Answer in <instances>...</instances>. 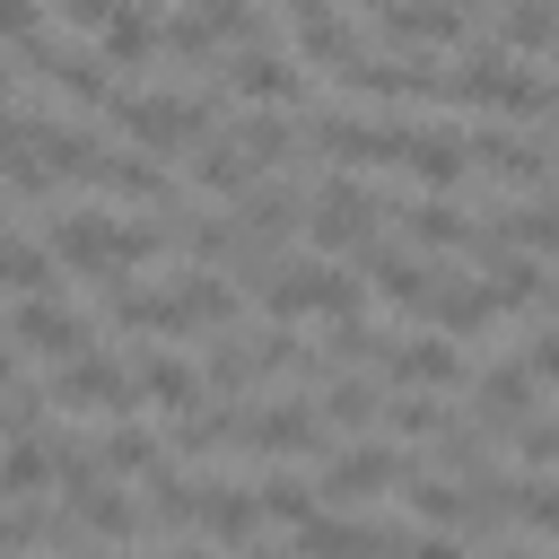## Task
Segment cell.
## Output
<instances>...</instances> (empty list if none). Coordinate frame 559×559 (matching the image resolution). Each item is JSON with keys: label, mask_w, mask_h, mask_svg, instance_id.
<instances>
[{"label": "cell", "mask_w": 559, "mask_h": 559, "mask_svg": "<svg viewBox=\"0 0 559 559\" xmlns=\"http://www.w3.org/2000/svg\"><path fill=\"white\" fill-rule=\"evenodd\" d=\"M227 454H253V463H323L332 454V428L314 419L306 393H271V402L236 411V445Z\"/></svg>", "instance_id": "1"}, {"label": "cell", "mask_w": 559, "mask_h": 559, "mask_svg": "<svg viewBox=\"0 0 559 559\" xmlns=\"http://www.w3.org/2000/svg\"><path fill=\"white\" fill-rule=\"evenodd\" d=\"M297 227H306V245H314V253L358 262V253L384 236V201H376L358 175H323V183L306 192V218H297Z\"/></svg>", "instance_id": "2"}, {"label": "cell", "mask_w": 559, "mask_h": 559, "mask_svg": "<svg viewBox=\"0 0 559 559\" xmlns=\"http://www.w3.org/2000/svg\"><path fill=\"white\" fill-rule=\"evenodd\" d=\"M114 131H131L148 157H183L192 140H210V96H157V87H114L105 105Z\"/></svg>", "instance_id": "3"}, {"label": "cell", "mask_w": 559, "mask_h": 559, "mask_svg": "<svg viewBox=\"0 0 559 559\" xmlns=\"http://www.w3.org/2000/svg\"><path fill=\"white\" fill-rule=\"evenodd\" d=\"M393 480H402V445L393 437H349V445L323 454L314 498L323 507H376V498H393Z\"/></svg>", "instance_id": "4"}, {"label": "cell", "mask_w": 559, "mask_h": 559, "mask_svg": "<svg viewBox=\"0 0 559 559\" xmlns=\"http://www.w3.org/2000/svg\"><path fill=\"white\" fill-rule=\"evenodd\" d=\"M9 341H17V349H35V358H52V367H70V358H87V349H96V323H87V314H70L52 288H35V297H17V306H9Z\"/></svg>", "instance_id": "5"}, {"label": "cell", "mask_w": 559, "mask_h": 559, "mask_svg": "<svg viewBox=\"0 0 559 559\" xmlns=\"http://www.w3.org/2000/svg\"><path fill=\"white\" fill-rule=\"evenodd\" d=\"M358 271H367V297H376V306H393V314H428V297H437V280H445L428 253L384 245V236L358 253Z\"/></svg>", "instance_id": "6"}, {"label": "cell", "mask_w": 559, "mask_h": 559, "mask_svg": "<svg viewBox=\"0 0 559 559\" xmlns=\"http://www.w3.org/2000/svg\"><path fill=\"white\" fill-rule=\"evenodd\" d=\"M44 393H52L61 411H114V419H122V411H140V376H131L114 349H87V358H70V367H61Z\"/></svg>", "instance_id": "7"}, {"label": "cell", "mask_w": 559, "mask_h": 559, "mask_svg": "<svg viewBox=\"0 0 559 559\" xmlns=\"http://www.w3.org/2000/svg\"><path fill=\"white\" fill-rule=\"evenodd\" d=\"M384 384H419V393H445V384H472V367H463V349L428 323V332H393L384 341Z\"/></svg>", "instance_id": "8"}, {"label": "cell", "mask_w": 559, "mask_h": 559, "mask_svg": "<svg viewBox=\"0 0 559 559\" xmlns=\"http://www.w3.org/2000/svg\"><path fill=\"white\" fill-rule=\"evenodd\" d=\"M376 35L402 44V52H454V44H472V9H454V0H384Z\"/></svg>", "instance_id": "9"}, {"label": "cell", "mask_w": 559, "mask_h": 559, "mask_svg": "<svg viewBox=\"0 0 559 559\" xmlns=\"http://www.w3.org/2000/svg\"><path fill=\"white\" fill-rule=\"evenodd\" d=\"M393 550H402V524H376V515H349V507L341 515L314 507L297 524V559H393Z\"/></svg>", "instance_id": "10"}, {"label": "cell", "mask_w": 559, "mask_h": 559, "mask_svg": "<svg viewBox=\"0 0 559 559\" xmlns=\"http://www.w3.org/2000/svg\"><path fill=\"white\" fill-rule=\"evenodd\" d=\"M463 157H472L480 175L515 183V192H550V183H559V157H550L542 140H515V131H463Z\"/></svg>", "instance_id": "11"}, {"label": "cell", "mask_w": 559, "mask_h": 559, "mask_svg": "<svg viewBox=\"0 0 559 559\" xmlns=\"http://www.w3.org/2000/svg\"><path fill=\"white\" fill-rule=\"evenodd\" d=\"M533 411H542V384L524 376V358H498V367L472 376V419H480L489 437H507V428L533 419Z\"/></svg>", "instance_id": "12"}, {"label": "cell", "mask_w": 559, "mask_h": 559, "mask_svg": "<svg viewBox=\"0 0 559 559\" xmlns=\"http://www.w3.org/2000/svg\"><path fill=\"white\" fill-rule=\"evenodd\" d=\"M262 498H253V480H201V533L236 559V550H253L262 542Z\"/></svg>", "instance_id": "13"}, {"label": "cell", "mask_w": 559, "mask_h": 559, "mask_svg": "<svg viewBox=\"0 0 559 559\" xmlns=\"http://www.w3.org/2000/svg\"><path fill=\"white\" fill-rule=\"evenodd\" d=\"M61 498H70V515H79L87 542H114V550L140 542V498H131L114 472H105V480H79V489H61Z\"/></svg>", "instance_id": "14"}, {"label": "cell", "mask_w": 559, "mask_h": 559, "mask_svg": "<svg viewBox=\"0 0 559 559\" xmlns=\"http://www.w3.org/2000/svg\"><path fill=\"white\" fill-rule=\"evenodd\" d=\"M131 376H140V402H148V411H166V419H175V411H201V402H210V384H201V367H192L183 349H148V358L131 367Z\"/></svg>", "instance_id": "15"}, {"label": "cell", "mask_w": 559, "mask_h": 559, "mask_svg": "<svg viewBox=\"0 0 559 559\" xmlns=\"http://www.w3.org/2000/svg\"><path fill=\"white\" fill-rule=\"evenodd\" d=\"M376 411H384V384H376V376L332 367V376L314 384V419H323V428H341V437H367V428H376Z\"/></svg>", "instance_id": "16"}, {"label": "cell", "mask_w": 559, "mask_h": 559, "mask_svg": "<svg viewBox=\"0 0 559 559\" xmlns=\"http://www.w3.org/2000/svg\"><path fill=\"white\" fill-rule=\"evenodd\" d=\"M96 463H105L114 480H157V472H175V454H166V437H157V428H140L131 411H122V419H114V428L96 437Z\"/></svg>", "instance_id": "17"}, {"label": "cell", "mask_w": 559, "mask_h": 559, "mask_svg": "<svg viewBox=\"0 0 559 559\" xmlns=\"http://www.w3.org/2000/svg\"><path fill=\"white\" fill-rule=\"evenodd\" d=\"M498 314H507V306H498V288H489V280H454V271H445V280H437V297H428V323H437L445 341L489 332Z\"/></svg>", "instance_id": "18"}, {"label": "cell", "mask_w": 559, "mask_h": 559, "mask_svg": "<svg viewBox=\"0 0 559 559\" xmlns=\"http://www.w3.org/2000/svg\"><path fill=\"white\" fill-rule=\"evenodd\" d=\"M96 52H105L114 70L157 61V0H114V17L96 26Z\"/></svg>", "instance_id": "19"}, {"label": "cell", "mask_w": 559, "mask_h": 559, "mask_svg": "<svg viewBox=\"0 0 559 559\" xmlns=\"http://www.w3.org/2000/svg\"><path fill=\"white\" fill-rule=\"evenodd\" d=\"M44 489H52V445H44V428H26L0 445V498H44Z\"/></svg>", "instance_id": "20"}, {"label": "cell", "mask_w": 559, "mask_h": 559, "mask_svg": "<svg viewBox=\"0 0 559 559\" xmlns=\"http://www.w3.org/2000/svg\"><path fill=\"white\" fill-rule=\"evenodd\" d=\"M498 44L507 52H559V0H507L498 9Z\"/></svg>", "instance_id": "21"}, {"label": "cell", "mask_w": 559, "mask_h": 559, "mask_svg": "<svg viewBox=\"0 0 559 559\" xmlns=\"http://www.w3.org/2000/svg\"><path fill=\"white\" fill-rule=\"evenodd\" d=\"M376 419H384V437H393V445H428V437H437V428H445L454 411H445L437 393H419V384H402V402H384Z\"/></svg>", "instance_id": "22"}, {"label": "cell", "mask_w": 559, "mask_h": 559, "mask_svg": "<svg viewBox=\"0 0 559 559\" xmlns=\"http://www.w3.org/2000/svg\"><path fill=\"white\" fill-rule=\"evenodd\" d=\"M52 271H61V262H52L35 236H9V227H0V297H35V288H52Z\"/></svg>", "instance_id": "23"}, {"label": "cell", "mask_w": 559, "mask_h": 559, "mask_svg": "<svg viewBox=\"0 0 559 559\" xmlns=\"http://www.w3.org/2000/svg\"><path fill=\"white\" fill-rule=\"evenodd\" d=\"M253 498H262V515H271V524H306V515L323 507V498H314V480H306V472H288V463H271V472L253 480Z\"/></svg>", "instance_id": "24"}, {"label": "cell", "mask_w": 559, "mask_h": 559, "mask_svg": "<svg viewBox=\"0 0 559 559\" xmlns=\"http://www.w3.org/2000/svg\"><path fill=\"white\" fill-rule=\"evenodd\" d=\"M507 515L559 542V480H542V472H515V489H507Z\"/></svg>", "instance_id": "25"}, {"label": "cell", "mask_w": 559, "mask_h": 559, "mask_svg": "<svg viewBox=\"0 0 559 559\" xmlns=\"http://www.w3.org/2000/svg\"><path fill=\"white\" fill-rule=\"evenodd\" d=\"M507 245H533V253H559V192H542V201H524L507 227H498Z\"/></svg>", "instance_id": "26"}, {"label": "cell", "mask_w": 559, "mask_h": 559, "mask_svg": "<svg viewBox=\"0 0 559 559\" xmlns=\"http://www.w3.org/2000/svg\"><path fill=\"white\" fill-rule=\"evenodd\" d=\"M524 376H533V384H559V323H542V332L524 341Z\"/></svg>", "instance_id": "27"}, {"label": "cell", "mask_w": 559, "mask_h": 559, "mask_svg": "<svg viewBox=\"0 0 559 559\" xmlns=\"http://www.w3.org/2000/svg\"><path fill=\"white\" fill-rule=\"evenodd\" d=\"M393 559H463V542H454V533H402Z\"/></svg>", "instance_id": "28"}, {"label": "cell", "mask_w": 559, "mask_h": 559, "mask_svg": "<svg viewBox=\"0 0 559 559\" xmlns=\"http://www.w3.org/2000/svg\"><path fill=\"white\" fill-rule=\"evenodd\" d=\"M35 26H44V9H35V0H0V44H26Z\"/></svg>", "instance_id": "29"}, {"label": "cell", "mask_w": 559, "mask_h": 559, "mask_svg": "<svg viewBox=\"0 0 559 559\" xmlns=\"http://www.w3.org/2000/svg\"><path fill=\"white\" fill-rule=\"evenodd\" d=\"M52 9H61L70 26H105V17H114V0H52Z\"/></svg>", "instance_id": "30"}, {"label": "cell", "mask_w": 559, "mask_h": 559, "mask_svg": "<svg viewBox=\"0 0 559 559\" xmlns=\"http://www.w3.org/2000/svg\"><path fill=\"white\" fill-rule=\"evenodd\" d=\"M0 376H17V341H9V323H0Z\"/></svg>", "instance_id": "31"}, {"label": "cell", "mask_w": 559, "mask_h": 559, "mask_svg": "<svg viewBox=\"0 0 559 559\" xmlns=\"http://www.w3.org/2000/svg\"><path fill=\"white\" fill-rule=\"evenodd\" d=\"M166 559H227V550H218V542H210V550H166Z\"/></svg>", "instance_id": "32"}, {"label": "cell", "mask_w": 559, "mask_h": 559, "mask_svg": "<svg viewBox=\"0 0 559 559\" xmlns=\"http://www.w3.org/2000/svg\"><path fill=\"white\" fill-rule=\"evenodd\" d=\"M498 559H542V550H524V542H507V550H498Z\"/></svg>", "instance_id": "33"}, {"label": "cell", "mask_w": 559, "mask_h": 559, "mask_svg": "<svg viewBox=\"0 0 559 559\" xmlns=\"http://www.w3.org/2000/svg\"><path fill=\"white\" fill-rule=\"evenodd\" d=\"M550 157H559V131H550Z\"/></svg>", "instance_id": "34"}, {"label": "cell", "mask_w": 559, "mask_h": 559, "mask_svg": "<svg viewBox=\"0 0 559 559\" xmlns=\"http://www.w3.org/2000/svg\"><path fill=\"white\" fill-rule=\"evenodd\" d=\"M454 9H472V0H454Z\"/></svg>", "instance_id": "35"}]
</instances>
